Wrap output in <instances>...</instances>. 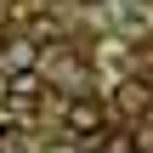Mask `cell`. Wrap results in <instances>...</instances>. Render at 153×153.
<instances>
[{
    "instance_id": "cell-2",
    "label": "cell",
    "mask_w": 153,
    "mask_h": 153,
    "mask_svg": "<svg viewBox=\"0 0 153 153\" xmlns=\"http://www.w3.org/2000/svg\"><path fill=\"white\" fill-rule=\"evenodd\" d=\"M6 97H11L17 108H28V102L40 97V74H34V68H28V74H11V79H6Z\"/></svg>"
},
{
    "instance_id": "cell-5",
    "label": "cell",
    "mask_w": 153,
    "mask_h": 153,
    "mask_svg": "<svg viewBox=\"0 0 153 153\" xmlns=\"http://www.w3.org/2000/svg\"><path fill=\"white\" fill-rule=\"evenodd\" d=\"M131 148H136L131 136H108V153H131Z\"/></svg>"
},
{
    "instance_id": "cell-3",
    "label": "cell",
    "mask_w": 153,
    "mask_h": 153,
    "mask_svg": "<svg viewBox=\"0 0 153 153\" xmlns=\"http://www.w3.org/2000/svg\"><path fill=\"white\" fill-rule=\"evenodd\" d=\"M0 62H6V74H28V68H34V45H23V40H17V45H6V57H0Z\"/></svg>"
},
{
    "instance_id": "cell-1",
    "label": "cell",
    "mask_w": 153,
    "mask_h": 153,
    "mask_svg": "<svg viewBox=\"0 0 153 153\" xmlns=\"http://www.w3.org/2000/svg\"><path fill=\"white\" fill-rule=\"evenodd\" d=\"M62 119H68V131H74V136H91V142L102 136V102H85V97H74Z\"/></svg>"
},
{
    "instance_id": "cell-4",
    "label": "cell",
    "mask_w": 153,
    "mask_h": 153,
    "mask_svg": "<svg viewBox=\"0 0 153 153\" xmlns=\"http://www.w3.org/2000/svg\"><path fill=\"white\" fill-rule=\"evenodd\" d=\"M119 102H125V114H142V108H148V91H142V85H125Z\"/></svg>"
}]
</instances>
